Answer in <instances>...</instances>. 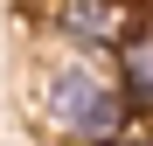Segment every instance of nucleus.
Returning a JSON list of instances; mask_svg holds the SVG:
<instances>
[{
    "label": "nucleus",
    "instance_id": "nucleus-1",
    "mask_svg": "<svg viewBox=\"0 0 153 146\" xmlns=\"http://www.w3.org/2000/svg\"><path fill=\"white\" fill-rule=\"evenodd\" d=\"M42 111H49V125H56L63 139H76V146H105V139L125 132V90H118V77H105L97 63L49 70Z\"/></svg>",
    "mask_w": 153,
    "mask_h": 146
},
{
    "label": "nucleus",
    "instance_id": "nucleus-2",
    "mask_svg": "<svg viewBox=\"0 0 153 146\" xmlns=\"http://www.w3.org/2000/svg\"><path fill=\"white\" fill-rule=\"evenodd\" d=\"M49 21L84 42V49H105V42H125V7L118 0H49Z\"/></svg>",
    "mask_w": 153,
    "mask_h": 146
},
{
    "label": "nucleus",
    "instance_id": "nucleus-3",
    "mask_svg": "<svg viewBox=\"0 0 153 146\" xmlns=\"http://www.w3.org/2000/svg\"><path fill=\"white\" fill-rule=\"evenodd\" d=\"M118 90H125V104L153 111V28H132L118 42Z\"/></svg>",
    "mask_w": 153,
    "mask_h": 146
},
{
    "label": "nucleus",
    "instance_id": "nucleus-4",
    "mask_svg": "<svg viewBox=\"0 0 153 146\" xmlns=\"http://www.w3.org/2000/svg\"><path fill=\"white\" fill-rule=\"evenodd\" d=\"M125 146H153V139H125Z\"/></svg>",
    "mask_w": 153,
    "mask_h": 146
}]
</instances>
